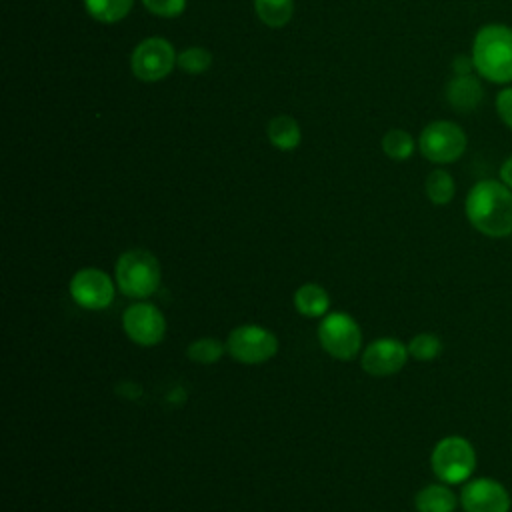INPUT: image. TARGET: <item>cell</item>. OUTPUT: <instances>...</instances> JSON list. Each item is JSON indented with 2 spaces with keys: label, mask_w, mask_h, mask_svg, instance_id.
<instances>
[{
  "label": "cell",
  "mask_w": 512,
  "mask_h": 512,
  "mask_svg": "<svg viewBox=\"0 0 512 512\" xmlns=\"http://www.w3.org/2000/svg\"><path fill=\"white\" fill-rule=\"evenodd\" d=\"M256 16L270 28H280L290 22L294 12L292 0H254Z\"/></svg>",
  "instance_id": "cell-17"
},
{
  "label": "cell",
  "mask_w": 512,
  "mask_h": 512,
  "mask_svg": "<svg viewBox=\"0 0 512 512\" xmlns=\"http://www.w3.org/2000/svg\"><path fill=\"white\" fill-rule=\"evenodd\" d=\"M472 66H474L472 56H470V58H466V56H458V58L454 60V66H452V68H454L456 76H460V74H470Z\"/></svg>",
  "instance_id": "cell-26"
},
{
  "label": "cell",
  "mask_w": 512,
  "mask_h": 512,
  "mask_svg": "<svg viewBox=\"0 0 512 512\" xmlns=\"http://www.w3.org/2000/svg\"><path fill=\"white\" fill-rule=\"evenodd\" d=\"M500 180L512 190V156L504 160V164L500 166Z\"/></svg>",
  "instance_id": "cell-27"
},
{
  "label": "cell",
  "mask_w": 512,
  "mask_h": 512,
  "mask_svg": "<svg viewBox=\"0 0 512 512\" xmlns=\"http://www.w3.org/2000/svg\"><path fill=\"white\" fill-rule=\"evenodd\" d=\"M226 352V344L214 336H202L188 344L186 356L196 364H216Z\"/></svg>",
  "instance_id": "cell-20"
},
{
  "label": "cell",
  "mask_w": 512,
  "mask_h": 512,
  "mask_svg": "<svg viewBox=\"0 0 512 512\" xmlns=\"http://www.w3.org/2000/svg\"><path fill=\"white\" fill-rule=\"evenodd\" d=\"M406 346H408L410 358H414L418 362H430V360L438 358V354L442 352V340L432 332H420V334L412 336Z\"/></svg>",
  "instance_id": "cell-22"
},
{
  "label": "cell",
  "mask_w": 512,
  "mask_h": 512,
  "mask_svg": "<svg viewBox=\"0 0 512 512\" xmlns=\"http://www.w3.org/2000/svg\"><path fill=\"white\" fill-rule=\"evenodd\" d=\"M424 190H426V196H428V200L432 204L444 206V204H448L454 198L456 184H454V178L450 176V172L438 168V170H432L426 176Z\"/></svg>",
  "instance_id": "cell-18"
},
{
  "label": "cell",
  "mask_w": 512,
  "mask_h": 512,
  "mask_svg": "<svg viewBox=\"0 0 512 512\" xmlns=\"http://www.w3.org/2000/svg\"><path fill=\"white\" fill-rule=\"evenodd\" d=\"M266 134L272 146H276L278 150H294L302 140L298 122L288 114L274 116L266 126Z\"/></svg>",
  "instance_id": "cell-16"
},
{
  "label": "cell",
  "mask_w": 512,
  "mask_h": 512,
  "mask_svg": "<svg viewBox=\"0 0 512 512\" xmlns=\"http://www.w3.org/2000/svg\"><path fill=\"white\" fill-rule=\"evenodd\" d=\"M382 150L392 160H408L414 152L412 136L402 128H392L382 136Z\"/></svg>",
  "instance_id": "cell-21"
},
{
  "label": "cell",
  "mask_w": 512,
  "mask_h": 512,
  "mask_svg": "<svg viewBox=\"0 0 512 512\" xmlns=\"http://www.w3.org/2000/svg\"><path fill=\"white\" fill-rule=\"evenodd\" d=\"M142 4L148 8V12L162 18H176L186 8V0H142Z\"/></svg>",
  "instance_id": "cell-24"
},
{
  "label": "cell",
  "mask_w": 512,
  "mask_h": 512,
  "mask_svg": "<svg viewBox=\"0 0 512 512\" xmlns=\"http://www.w3.org/2000/svg\"><path fill=\"white\" fill-rule=\"evenodd\" d=\"M132 4L134 0H84L88 14L104 24L122 20L130 12Z\"/></svg>",
  "instance_id": "cell-19"
},
{
  "label": "cell",
  "mask_w": 512,
  "mask_h": 512,
  "mask_svg": "<svg viewBox=\"0 0 512 512\" xmlns=\"http://www.w3.org/2000/svg\"><path fill=\"white\" fill-rule=\"evenodd\" d=\"M226 352L240 364H264L276 356L278 338L260 324H242L228 334Z\"/></svg>",
  "instance_id": "cell-5"
},
{
  "label": "cell",
  "mask_w": 512,
  "mask_h": 512,
  "mask_svg": "<svg viewBox=\"0 0 512 512\" xmlns=\"http://www.w3.org/2000/svg\"><path fill=\"white\" fill-rule=\"evenodd\" d=\"M176 64H178V68H182L188 74H200V72L210 68L212 56L202 46H192V48H186L178 54Z\"/></svg>",
  "instance_id": "cell-23"
},
{
  "label": "cell",
  "mask_w": 512,
  "mask_h": 512,
  "mask_svg": "<svg viewBox=\"0 0 512 512\" xmlns=\"http://www.w3.org/2000/svg\"><path fill=\"white\" fill-rule=\"evenodd\" d=\"M176 52L172 44L164 38H146L142 40L130 58L132 72L142 82H158L166 78L174 64H176Z\"/></svg>",
  "instance_id": "cell-9"
},
{
  "label": "cell",
  "mask_w": 512,
  "mask_h": 512,
  "mask_svg": "<svg viewBox=\"0 0 512 512\" xmlns=\"http://www.w3.org/2000/svg\"><path fill=\"white\" fill-rule=\"evenodd\" d=\"M294 308L306 318H322L330 310V296L320 284L306 282L294 292Z\"/></svg>",
  "instance_id": "cell-15"
},
{
  "label": "cell",
  "mask_w": 512,
  "mask_h": 512,
  "mask_svg": "<svg viewBox=\"0 0 512 512\" xmlns=\"http://www.w3.org/2000/svg\"><path fill=\"white\" fill-rule=\"evenodd\" d=\"M320 346L336 360H352L362 348V330L346 312H328L318 326Z\"/></svg>",
  "instance_id": "cell-6"
},
{
  "label": "cell",
  "mask_w": 512,
  "mask_h": 512,
  "mask_svg": "<svg viewBox=\"0 0 512 512\" xmlns=\"http://www.w3.org/2000/svg\"><path fill=\"white\" fill-rule=\"evenodd\" d=\"M472 62L482 78L494 84L512 82V28L504 24L482 26L472 42Z\"/></svg>",
  "instance_id": "cell-2"
},
{
  "label": "cell",
  "mask_w": 512,
  "mask_h": 512,
  "mask_svg": "<svg viewBox=\"0 0 512 512\" xmlns=\"http://www.w3.org/2000/svg\"><path fill=\"white\" fill-rule=\"evenodd\" d=\"M114 280L124 296L132 300H146L160 288V262L144 248L126 250L116 260Z\"/></svg>",
  "instance_id": "cell-3"
},
{
  "label": "cell",
  "mask_w": 512,
  "mask_h": 512,
  "mask_svg": "<svg viewBox=\"0 0 512 512\" xmlns=\"http://www.w3.org/2000/svg\"><path fill=\"white\" fill-rule=\"evenodd\" d=\"M482 98H484V88H482L480 80L474 78L472 74L454 76L446 84V100H448V104L454 110L462 112V114L474 112L482 104Z\"/></svg>",
  "instance_id": "cell-13"
},
{
  "label": "cell",
  "mask_w": 512,
  "mask_h": 512,
  "mask_svg": "<svg viewBox=\"0 0 512 512\" xmlns=\"http://www.w3.org/2000/svg\"><path fill=\"white\" fill-rule=\"evenodd\" d=\"M430 466L440 482L462 484L476 468V450L464 436H444L432 448Z\"/></svg>",
  "instance_id": "cell-4"
},
{
  "label": "cell",
  "mask_w": 512,
  "mask_h": 512,
  "mask_svg": "<svg viewBox=\"0 0 512 512\" xmlns=\"http://www.w3.org/2000/svg\"><path fill=\"white\" fill-rule=\"evenodd\" d=\"M124 334L138 346H156L164 340L166 318L158 306L146 300H136L122 314Z\"/></svg>",
  "instance_id": "cell-8"
},
{
  "label": "cell",
  "mask_w": 512,
  "mask_h": 512,
  "mask_svg": "<svg viewBox=\"0 0 512 512\" xmlns=\"http://www.w3.org/2000/svg\"><path fill=\"white\" fill-rule=\"evenodd\" d=\"M464 512H510L512 498L506 486L494 478H472L460 490Z\"/></svg>",
  "instance_id": "cell-11"
},
{
  "label": "cell",
  "mask_w": 512,
  "mask_h": 512,
  "mask_svg": "<svg viewBox=\"0 0 512 512\" xmlns=\"http://www.w3.org/2000/svg\"><path fill=\"white\" fill-rule=\"evenodd\" d=\"M72 300L86 310H104L112 304L116 286L108 272L100 268H80L68 284Z\"/></svg>",
  "instance_id": "cell-10"
},
{
  "label": "cell",
  "mask_w": 512,
  "mask_h": 512,
  "mask_svg": "<svg viewBox=\"0 0 512 512\" xmlns=\"http://www.w3.org/2000/svg\"><path fill=\"white\" fill-rule=\"evenodd\" d=\"M464 212L472 228L488 238L512 234V190L502 180L476 182L466 194Z\"/></svg>",
  "instance_id": "cell-1"
},
{
  "label": "cell",
  "mask_w": 512,
  "mask_h": 512,
  "mask_svg": "<svg viewBox=\"0 0 512 512\" xmlns=\"http://www.w3.org/2000/svg\"><path fill=\"white\" fill-rule=\"evenodd\" d=\"M408 356H410L408 346L404 342L392 336H384V338L372 340L364 348L360 356V366L366 374L384 378L400 372L406 366Z\"/></svg>",
  "instance_id": "cell-12"
},
{
  "label": "cell",
  "mask_w": 512,
  "mask_h": 512,
  "mask_svg": "<svg viewBox=\"0 0 512 512\" xmlns=\"http://www.w3.org/2000/svg\"><path fill=\"white\" fill-rule=\"evenodd\" d=\"M466 144L468 140L464 130L450 120L430 122L418 138L422 156L434 164L456 162L464 154Z\"/></svg>",
  "instance_id": "cell-7"
},
{
  "label": "cell",
  "mask_w": 512,
  "mask_h": 512,
  "mask_svg": "<svg viewBox=\"0 0 512 512\" xmlns=\"http://www.w3.org/2000/svg\"><path fill=\"white\" fill-rule=\"evenodd\" d=\"M496 112L500 120L512 128V86L504 88L496 96Z\"/></svg>",
  "instance_id": "cell-25"
},
{
  "label": "cell",
  "mask_w": 512,
  "mask_h": 512,
  "mask_svg": "<svg viewBox=\"0 0 512 512\" xmlns=\"http://www.w3.org/2000/svg\"><path fill=\"white\" fill-rule=\"evenodd\" d=\"M460 498L452 492L450 484L438 482L420 488L414 496V506L418 512H454Z\"/></svg>",
  "instance_id": "cell-14"
}]
</instances>
